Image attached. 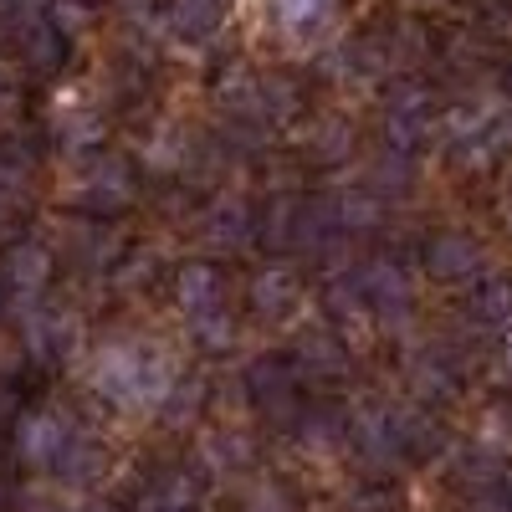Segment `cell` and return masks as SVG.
<instances>
[{
  "mask_svg": "<svg viewBox=\"0 0 512 512\" xmlns=\"http://www.w3.org/2000/svg\"><path fill=\"white\" fill-rule=\"evenodd\" d=\"M175 379L180 369L164 354L159 338H134V333L108 338L88 364L93 395L113 410H159L164 395L175 390Z\"/></svg>",
  "mask_w": 512,
  "mask_h": 512,
  "instance_id": "6da1fadb",
  "label": "cell"
},
{
  "mask_svg": "<svg viewBox=\"0 0 512 512\" xmlns=\"http://www.w3.org/2000/svg\"><path fill=\"white\" fill-rule=\"evenodd\" d=\"M139 159L128 149H98L88 159H77V190H72V210L93 221H113L118 210L134 205L139 195Z\"/></svg>",
  "mask_w": 512,
  "mask_h": 512,
  "instance_id": "7a4b0ae2",
  "label": "cell"
},
{
  "mask_svg": "<svg viewBox=\"0 0 512 512\" xmlns=\"http://www.w3.org/2000/svg\"><path fill=\"white\" fill-rule=\"evenodd\" d=\"M384 154H400V159H415L425 144L441 134V98L431 82L420 77H400L390 98H384Z\"/></svg>",
  "mask_w": 512,
  "mask_h": 512,
  "instance_id": "3957f363",
  "label": "cell"
},
{
  "mask_svg": "<svg viewBox=\"0 0 512 512\" xmlns=\"http://www.w3.org/2000/svg\"><path fill=\"white\" fill-rule=\"evenodd\" d=\"M57 282V251L36 236H16L0 246V297L11 308L31 313L47 303V292Z\"/></svg>",
  "mask_w": 512,
  "mask_h": 512,
  "instance_id": "277c9868",
  "label": "cell"
},
{
  "mask_svg": "<svg viewBox=\"0 0 512 512\" xmlns=\"http://www.w3.org/2000/svg\"><path fill=\"white\" fill-rule=\"evenodd\" d=\"M241 390H246V400L262 410L267 420H277L282 431L292 436V425H297V415H303L308 400H303V379H297V369H292L287 354L251 359L246 374H241Z\"/></svg>",
  "mask_w": 512,
  "mask_h": 512,
  "instance_id": "5b68a950",
  "label": "cell"
},
{
  "mask_svg": "<svg viewBox=\"0 0 512 512\" xmlns=\"http://www.w3.org/2000/svg\"><path fill=\"white\" fill-rule=\"evenodd\" d=\"M77 436H82V425L67 420L62 410H52V405H26V410L16 415L11 446H16V461L31 466V472H57Z\"/></svg>",
  "mask_w": 512,
  "mask_h": 512,
  "instance_id": "8992f818",
  "label": "cell"
},
{
  "mask_svg": "<svg viewBox=\"0 0 512 512\" xmlns=\"http://www.w3.org/2000/svg\"><path fill=\"white\" fill-rule=\"evenodd\" d=\"M420 272L441 287L477 282L487 272V246H482V236L461 231V226H441L420 241Z\"/></svg>",
  "mask_w": 512,
  "mask_h": 512,
  "instance_id": "52a82bcc",
  "label": "cell"
},
{
  "mask_svg": "<svg viewBox=\"0 0 512 512\" xmlns=\"http://www.w3.org/2000/svg\"><path fill=\"white\" fill-rule=\"evenodd\" d=\"M303 303H308V282L292 262H267V267H256L246 277V313L256 323L282 328V323H292L297 313H303Z\"/></svg>",
  "mask_w": 512,
  "mask_h": 512,
  "instance_id": "ba28073f",
  "label": "cell"
},
{
  "mask_svg": "<svg viewBox=\"0 0 512 512\" xmlns=\"http://www.w3.org/2000/svg\"><path fill=\"white\" fill-rule=\"evenodd\" d=\"M354 282L364 292V308H369V323H384L395 328L415 313V282L410 272L395 262V256H369V262L354 267Z\"/></svg>",
  "mask_w": 512,
  "mask_h": 512,
  "instance_id": "9c48e42d",
  "label": "cell"
},
{
  "mask_svg": "<svg viewBox=\"0 0 512 512\" xmlns=\"http://www.w3.org/2000/svg\"><path fill=\"white\" fill-rule=\"evenodd\" d=\"M287 359H292L297 379H303V384H318V390H323V384H344V379L354 374V349L344 344V333L328 328L323 318L308 323L303 333L292 338Z\"/></svg>",
  "mask_w": 512,
  "mask_h": 512,
  "instance_id": "30bf717a",
  "label": "cell"
},
{
  "mask_svg": "<svg viewBox=\"0 0 512 512\" xmlns=\"http://www.w3.org/2000/svg\"><path fill=\"white\" fill-rule=\"evenodd\" d=\"M169 297H175V308L185 313V323H200L210 313H226L231 308V277L221 262H210V256H185L169 277Z\"/></svg>",
  "mask_w": 512,
  "mask_h": 512,
  "instance_id": "8fae6325",
  "label": "cell"
},
{
  "mask_svg": "<svg viewBox=\"0 0 512 512\" xmlns=\"http://www.w3.org/2000/svg\"><path fill=\"white\" fill-rule=\"evenodd\" d=\"M359 154V128L344 118V113H308L303 123V134H297V159H303L308 169H318V175H333V169H344L354 164Z\"/></svg>",
  "mask_w": 512,
  "mask_h": 512,
  "instance_id": "7c38bea8",
  "label": "cell"
},
{
  "mask_svg": "<svg viewBox=\"0 0 512 512\" xmlns=\"http://www.w3.org/2000/svg\"><path fill=\"white\" fill-rule=\"evenodd\" d=\"M77 344H82V323H77L72 308L41 303V308L26 313V359H31V364L62 369V364H72Z\"/></svg>",
  "mask_w": 512,
  "mask_h": 512,
  "instance_id": "4fadbf2b",
  "label": "cell"
},
{
  "mask_svg": "<svg viewBox=\"0 0 512 512\" xmlns=\"http://www.w3.org/2000/svg\"><path fill=\"white\" fill-rule=\"evenodd\" d=\"M11 47L26 62L31 77H62V67L72 57V36L52 16H16L11 21Z\"/></svg>",
  "mask_w": 512,
  "mask_h": 512,
  "instance_id": "5bb4252c",
  "label": "cell"
},
{
  "mask_svg": "<svg viewBox=\"0 0 512 512\" xmlns=\"http://www.w3.org/2000/svg\"><path fill=\"white\" fill-rule=\"evenodd\" d=\"M405 384H410V400L431 410V405H441V400H461L466 374H461V359H456L446 344H425V349L410 354Z\"/></svg>",
  "mask_w": 512,
  "mask_h": 512,
  "instance_id": "9a60e30c",
  "label": "cell"
},
{
  "mask_svg": "<svg viewBox=\"0 0 512 512\" xmlns=\"http://www.w3.org/2000/svg\"><path fill=\"white\" fill-rule=\"evenodd\" d=\"M446 446H451V436L436 410H425L415 400H405V405L395 400V451L405 466H431Z\"/></svg>",
  "mask_w": 512,
  "mask_h": 512,
  "instance_id": "2e32d148",
  "label": "cell"
},
{
  "mask_svg": "<svg viewBox=\"0 0 512 512\" xmlns=\"http://www.w3.org/2000/svg\"><path fill=\"white\" fill-rule=\"evenodd\" d=\"M195 226H200V241L205 246H221V251L246 246V241H256V205L246 195L226 190V195H216V200L200 210Z\"/></svg>",
  "mask_w": 512,
  "mask_h": 512,
  "instance_id": "e0dca14e",
  "label": "cell"
},
{
  "mask_svg": "<svg viewBox=\"0 0 512 512\" xmlns=\"http://www.w3.org/2000/svg\"><path fill=\"white\" fill-rule=\"evenodd\" d=\"M226 11H231V0H169L164 26L180 47H205V41L226 26Z\"/></svg>",
  "mask_w": 512,
  "mask_h": 512,
  "instance_id": "ac0fdd59",
  "label": "cell"
},
{
  "mask_svg": "<svg viewBox=\"0 0 512 512\" xmlns=\"http://www.w3.org/2000/svg\"><path fill=\"white\" fill-rule=\"evenodd\" d=\"M466 318L482 328H512V267H487L466 292Z\"/></svg>",
  "mask_w": 512,
  "mask_h": 512,
  "instance_id": "d6986e66",
  "label": "cell"
},
{
  "mask_svg": "<svg viewBox=\"0 0 512 512\" xmlns=\"http://www.w3.org/2000/svg\"><path fill=\"white\" fill-rule=\"evenodd\" d=\"M349 420L354 410H344L338 400H318V405H303V415H297L292 436L303 441L308 451H333V446H349Z\"/></svg>",
  "mask_w": 512,
  "mask_h": 512,
  "instance_id": "ffe728a7",
  "label": "cell"
},
{
  "mask_svg": "<svg viewBox=\"0 0 512 512\" xmlns=\"http://www.w3.org/2000/svg\"><path fill=\"white\" fill-rule=\"evenodd\" d=\"M338 11H344V0H272V21H277L292 41L323 36Z\"/></svg>",
  "mask_w": 512,
  "mask_h": 512,
  "instance_id": "44dd1931",
  "label": "cell"
},
{
  "mask_svg": "<svg viewBox=\"0 0 512 512\" xmlns=\"http://www.w3.org/2000/svg\"><path fill=\"white\" fill-rule=\"evenodd\" d=\"M36 180V149L21 134H0V195H21Z\"/></svg>",
  "mask_w": 512,
  "mask_h": 512,
  "instance_id": "7402d4cb",
  "label": "cell"
},
{
  "mask_svg": "<svg viewBox=\"0 0 512 512\" xmlns=\"http://www.w3.org/2000/svg\"><path fill=\"white\" fill-rule=\"evenodd\" d=\"M236 338H241L236 308H226V313H210V318L190 323V344H195L200 354H231V349H236Z\"/></svg>",
  "mask_w": 512,
  "mask_h": 512,
  "instance_id": "603a6c76",
  "label": "cell"
},
{
  "mask_svg": "<svg viewBox=\"0 0 512 512\" xmlns=\"http://www.w3.org/2000/svg\"><path fill=\"white\" fill-rule=\"evenodd\" d=\"M205 400H210L205 379H175V390L164 395V405H159L154 415H164L169 425H190V420L205 410Z\"/></svg>",
  "mask_w": 512,
  "mask_h": 512,
  "instance_id": "cb8c5ba5",
  "label": "cell"
},
{
  "mask_svg": "<svg viewBox=\"0 0 512 512\" xmlns=\"http://www.w3.org/2000/svg\"><path fill=\"white\" fill-rule=\"evenodd\" d=\"M400 482L395 477H369L354 487V512H395L400 507Z\"/></svg>",
  "mask_w": 512,
  "mask_h": 512,
  "instance_id": "d4e9b609",
  "label": "cell"
},
{
  "mask_svg": "<svg viewBox=\"0 0 512 512\" xmlns=\"http://www.w3.org/2000/svg\"><path fill=\"white\" fill-rule=\"evenodd\" d=\"M205 446H210V461H216L221 472H231V466H251V461H256V446H251L246 436H231V431H216Z\"/></svg>",
  "mask_w": 512,
  "mask_h": 512,
  "instance_id": "484cf974",
  "label": "cell"
},
{
  "mask_svg": "<svg viewBox=\"0 0 512 512\" xmlns=\"http://www.w3.org/2000/svg\"><path fill=\"white\" fill-rule=\"evenodd\" d=\"M497 374L512 384V328H502V338H497Z\"/></svg>",
  "mask_w": 512,
  "mask_h": 512,
  "instance_id": "4316f807",
  "label": "cell"
},
{
  "mask_svg": "<svg viewBox=\"0 0 512 512\" xmlns=\"http://www.w3.org/2000/svg\"><path fill=\"white\" fill-rule=\"evenodd\" d=\"M16 103V77H11V67L6 62H0V113H6Z\"/></svg>",
  "mask_w": 512,
  "mask_h": 512,
  "instance_id": "83f0119b",
  "label": "cell"
},
{
  "mask_svg": "<svg viewBox=\"0 0 512 512\" xmlns=\"http://www.w3.org/2000/svg\"><path fill=\"white\" fill-rule=\"evenodd\" d=\"M497 93H502L507 108H512V62H502V72H497Z\"/></svg>",
  "mask_w": 512,
  "mask_h": 512,
  "instance_id": "f1b7e54d",
  "label": "cell"
},
{
  "mask_svg": "<svg viewBox=\"0 0 512 512\" xmlns=\"http://www.w3.org/2000/svg\"><path fill=\"white\" fill-rule=\"evenodd\" d=\"M26 512H72V507H57V502H31Z\"/></svg>",
  "mask_w": 512,
  "mask_h": 512,
  "instance_id": "f546056e",
  "label": "cell"
},
{
  "mask_svg": "<svg viewBox=\"0 0 512 512\" xmlns=\"http://www.w3.org/2000/svg\"><path fill=\"white\" fill-rule=\"evenodd\" d=\"M502 221H507V231H512V185H507V195H502Z\"/></svg>",
  "mask_w": 512,
  "mask_h": 512,
  "instance_id": "4dcf8cb0",
  "label": "cell"
},
{
  "mask_svg": "<svg viewBox=\"0 0 512 512\" xmlns=\"http://www.w3.org/2000/svg\"><path fill=\"white\" fill-rule=\"evenodd\" d=\"M62 6H88V11H98L103 0H62Z\"/></svg>",
  "mask_w": 512,
  "mask_h": 512,
  "instance_id": "1f68e13d",
  "label": "cell"
},
{
  "mask_svg": "<svg viewBox=\"0 0 512 512\" xmlns=\"http://www.w3.org/2000/svg\"><path fill=\"white\" fill-rule=\"evenodd\" d=\"M164 512H200V502L195 507H164Z\"/></svg>",
  "mask_w": 512,
  "mask_h": 512,
  "instance_id": "d6a6232c",
  "label": "cell"
},
{
  "mask_svg": "<svg viewBox=\"0 0 512 512\" xmlns=\"http://www.w3.org/2000/svg\"><path fill=\"white\" fill-rule=\"evenodd\" d=\"M0 308H6V297H0Z\"/></svg>",
  "mask_w": 512,
  "mask_h": 512,
  "instance_id": "836d02e7",
  "label": "cell"
},
{
  "mask_svg": "<svg viewBox=\"0 0 512 512\" xmlns=\"http://www.w3.org/2000/svg\"><path fill=\"white\" fill-rule=\"evenodd\" d=\"M0 6H11V0H0Z\"/></svg>",
  "mask_w": 512,
  "mask_h": 512,
  "instance_id": "e575fe53",
  "label": "cell"
}]
</instances>
